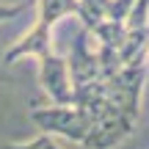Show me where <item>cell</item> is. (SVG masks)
<instances>
[{
	"mask_svg": "<svg viewBox=\"0 0 149 149\" xmlns=\"http://www.w3.org/2000/svg\"><path fill=\"white\" fill-rule=\"evenodd\" d=\"M66 17H77V0H39L36 3V22L33 28L19 36L3 53V64L11 66L22 58H50L55 53L53 47V28Z\"/></svg>",
	"mask_w": 149,
	"mask_h": 149,
	"instance_id": "obj_1",
	"label": "cell"
},
{
	"mask_svg": "<svg viewBox=\"0 0 149 149\" xmlns=\"http://www.w3.org/2000/svg\"><path fill=\"white\" fill-rule=\"evenodd\" d=\"M31 122L42 133L64 138V141H74V144H83L88 130H91V116L83 108H77L74 102L36 105V108H31Z\"/></svg>",
	"mask_w": 149,
	"mask_h": 149,
	"instance_id": "obj_2",
	"label": "cell"
},
{
	"mask_svg": "<svg viewBox=\"0 0 149 149\" xmlns=\"http://www.w3.org/2000/svg\"><path fill=\"white\" fill-rule=\"evenodd\" d=\"M135 124H138V111L122 108L108 97V105L94 116L83 146L86 149H113L135 133Z\"/></svg>",
	"mask_w": 149,
	"mask_h": 149,
	"instance_id": "obj_3",
	"label": "cell"
},
{
	"mask_svg": "<svg viewBox=\"0 0 149 149\" xmlns=\"http://www.w3.org/2000/svg\"><path fill=\"white\" fill-rule=\"evenodd\" d=\"M66 69H69L72 80V91L86 88V86L97 83L102 77V66H100V50H97L94 39H91L88 28L80 25L77 36L72 42V50L66 55Z\"/></svg>",
	"mask_w": 149,
	"mask_h": 149,
	"instance_id": "obj_4",
	"label": "cell"
},
{
	"mask_svg": "<svg viewBox=\"0 0 149 149\" xmlns=\"http://www.w3.org/2000/svg\"><path fill=\"white\" fill-rule=\"evenodd\" d=\"M108 3L111 0H77V19L83 28H94L97 22L105 19Z\"/></svg>",
	"mask_w": 149,
	"mask_h": 149,
	"instance_id": "obj_5",
	"label": "cell"
},
{
	"mask_svg": "<svg viewBox=\"0 0 149 149\" xmlns=\"http://www.w3.org/2000/svg\"><path fill=\"white\" fill-rule=\"evenodd\" d=\"M3 149H64L58 144L55 135H47V133H39L36 138L31 141H17V144H6Z\"/></svg>",
	"mask_w": 149,
	"mask_h": 149,
	"instance_id": "obj_6",
	"label": "cell"
},
{
	"mask_svg": "<svg viewBox=\"0 0 149 149\" xmlns=\"http://www.w3.org/2000/svg\"><path fill=\"white\" fill-rule=\"evenodd\" d=\"M133 6H135V0H111V3H108L105 19L116 22V25H124V19H127V14H130Z\"/></svg>",
	"mask_w": 149,
	"mask_h": 149,
	"instance_id": "obj_7",
	"label": "cell"
},
{
	"mask_svg": "<svg viewBox=\"0 0 149 149\" xmlns=\"http://www.w3.org/2000/svg\"><path fill=\"white\" fill-rule=\"evenodd\" d=\"M22 8H25V3H11V6L0 3V22H8V19H14V17H19Z\"/></svg>",
	"mask_w": 149,
	"mask_h": 149,
	"instance_id": "obj_8",
	"label": "cell"
},
{
	"mask_svg": "<svg viewBox=\"0 0 149 149\" xmlns=\"http://www.w3.org/2000/svg\"><path fill=\"white\" fill-rule=\"evenodd\" d=\"M146 61H149V55H146Z\"/></svg>",
	"mask_w": 149,
	"mask_h": 149,
	"instance_id": "obj_9",
	"label": "cell"
}]
</instances>
